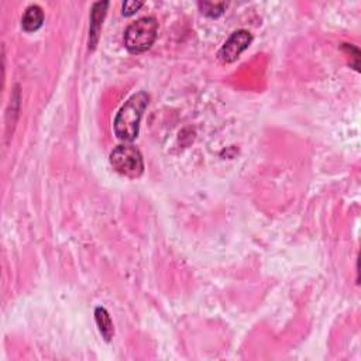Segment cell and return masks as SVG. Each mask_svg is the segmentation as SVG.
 I'll list each match as a JSON object with an SVG mask.
<instances>
[{"mask_svg": "<svg viewBox=\"0 0 361 361\" xmlns=\"http://www.w3.org/2000/svg\"><path fill=\"white\" fill-rule=\"evenodd\" d=\"M44 23V12L39 5L28 6L21 19V27L24 32L32 33L39 30Z\"/></svg>", "mask_w": 361, "mask_h": 361, "instance_id": "obj_6", "label": "cell"}, {"mask_svg": "<svg viewBox=\"0 0 361 361\" xmlns=\"http://www.w3.org/2000/svg\"><path fill=\"white\" fill-rule=\"evenodd\" d=\"M95 320H96V324L99 327V332L102 335V338L106 340V342H110L114 336V324H113V320L109 315V312L99 307L95 309Z\"/></svg>", "mask_w": 361, "mask_h": 361, "instance_id": "obj_7", "label": "cell"}, {"mask_svg": "<svg viewBox=\"0 0 361 361\" xmlns=\"http://www.w3.org/2000/svg\"><path fill=\"white\" fill-rule=\"evenodd\" d=\"M148 99L145 92H138L118 110L114 118V134L118 140L130 143L137 138L143 113L148 106Z\"/></svg>", "mask_w": 361, "mask_h": 361, "instance_id": "obj_1", "label": "cell"}, {"mask_svg": "<svg viewBox=\"0 0 361 361\" xmlns=\"http://www.w3.org/2000/svg\"><path fill=\"white\" fill-rule=\"evenodd\" d=\"M109 8V2H96L90 10V25H89V50H95L99 39L103 20L106 17V12Z\"/></svg>", "mask_w": 361, "mask_h": 361, "instance_id": "obj_5", "label": "cell"}, {"mask_svg": "<svg viewBox=\"0 0 361 361\" xmlns=\"http://www.w3.org/2000/svg\"><path fill=\"white\" fill-rule=\"evenodd\" d=\"M158 36V23L154 17H141L125 32V45L132 54H141L152 48Z\"/></svg>", "mask_w": 361, "mask_h": 361, "instance_id": "obj_2", "label": "cell"}, {"mask_svg": "<svg viewBox=\"0 0 361 361\" xmlns=\"http://www.w3.org/2000/svg\"><path fill=\"white\" fill-rule=\"evenodd\" d=\"M143 5H144L143 2H134V0H133V2H132V0H130V2H125L123 3V16L129 17V16L134 14Z\"/></svg>", "mask_w": 361, "mask_h": 361, "instance_id": "obj_9", "label": "cell"}, {"mask_svg": "<svg viewBox=\"0 0 361 361\" xmlns=\"http://www.w3.org/2000/svg\"><path fill=\"white\" fill-rule=\"evenodd\" d=\"M110 164L120 175L136 179L144 172V161L138 149L133 145H118L110 153Z\"/></svg>", "mask_w": 361, "mask_h": 361, "instance_id": "obj_3", "label": "cell"}, {"mask_svg": "<svg viewBox=\"0 0 361 361\" xmlns=\"http://www.w3.org/2000/svg\"><path fill=\"white\" fill-rule=\"evenodd\" d=\"M199 9L202 10L203 14L209 16V17H219L223 14V12L226 10L227 5L226 3H210V2H200Z\"/></svg>", "mask_w": 361, "mask_h": 361, "instance_id": "obj_8", "label": "cell"}, {"mask_svg": "<svg viewBox=\"0 0 361 361\" xmlns=\"http://www.w3.org/2000/svg\"><path fill=\"white\" fill-rule=\"evenodd\" d=\"M251 41H253V36L247 32V30H237V32H234L226 40L218 56L222 63L231 64L250 47Z\"/></svg>", "mask_w": 361, "mask_h": 361, "instance_id": "obj_4", "label": "cell"}]
</instances>
